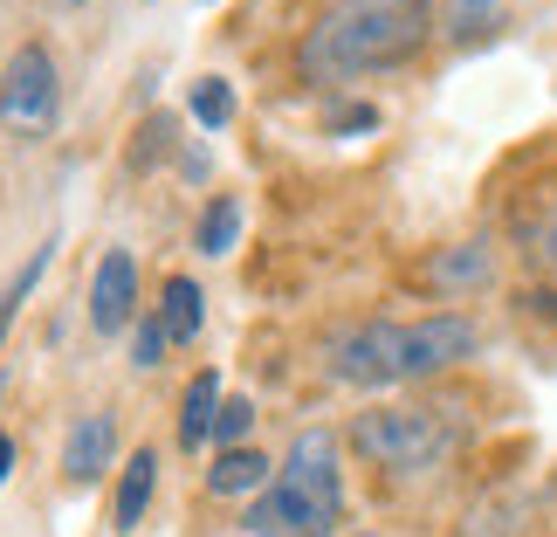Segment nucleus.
<instances>
[{
	"instance_id": "6",
	"label": "nucleus",
	"mask_w": 557,
	"mask_h": 537,
	"mask_svg": "<svg viewBox=\"0 0 557 537\" xmlns=\"http://www.w3.org/2000/svg\"><path fill=\"white\" fill-rule=\"evenodd\" d=\"M132 317H138V263L124 248H103V263L90 276V325L103 338H117L132 331Z\"/></svg>"
},
{
	"instance_id": "17",
	"label": "nucleus",
	"mask_w": 557,
	"mask_h": 537,
	"mask_svg": "<svg viewBox=\"0 0 557 537\" xmlns=\"http://www.w3.org/2000/svg\"><path fill=\"white\" fill-rule=\"evenodd\" d=\"M517 517H523V503H488V510H475L455 537H517Z\"/></svg>"
},
{
	"instance_id": "15",
	"label": "nucleus",
	"mask_w": 557,
	"mask_h": 537,
	"mask_svg": "<svg viewBox=\"0 0 557 537\" xmlns=\"http://www.w3.org/2000/svg\"><path fill=\"white\" fill-rule=\"evenodd\" d=\"M186 111L200 132H227V118H234V90H227V76H200L193 83V97H186Z\"/></svg>"
},
{
	"instance_id": "22",
	"label": "nucleus",
	"mask_w": 557,
	"mask_h": 537,
	"mask_svg": "<svg viewBox=\"0 0 557 537\" xmlns=\"http://www.w3.org/2000/svg\"><path fill=\"white\" fill-rule=\"evenodd\" d=\"M8 468H14V441L0 435V483H8Z\"/></svg>"
},
{
	"instance_id": "5",
	"label": "nucleus",
	"mask_w": 557,
	"mask_h": 537,
	"mask_svg": "<svg viewBox=\"0 0 557 537\" xmlns=\"http://www.w3.org/2000/svg\"><path fill=\"white\" fill-rule=\"evenodd\" d=\"M62 111V83H55V56L41 49V41H21L8 56V70H0V124L8 132H49Z\"/></svg>"
},
{
	"instance_id": "18",
	"label": "nucleus",
	"mask_w": 557,
	"mask_h": 537,
	"mask_svg": "<svg viewBox=\"0 0 557 537\" xmlns=\"http://www.w3.org/2000/svg\"><path fill=\"white\" fill-rule=\"evenodd\" d=\"M248 427H255V400H221L213 441H221V448H248Z\"/></svg>"
},
{
	"instance_id": "24",
	"label": "nucleus",
	"mask_w": 557,
	"mask_h": 537,
	"mask_svg": "<svg viewBox=\"0 0 557 537\" xmlns=\"http://www.w3.org/2000/svg\"><path fill=\"white\" fill-rule=\"evenodd\" d=\"M351 537H379V530H351Z\"/></svg>"
},
{
	"instance_id": "21",
	"label": "nucleus",
	"mask_w": 557,
	"mask_h": 537,
	"mask_svg": "<svg viewBox=\"0 0 557 537\" xmlns=\"http://www.w3.org/2000/svg\"><path fill=\"white\" fill-rule=\"evenodd\" d=\"M324 132H337V138H351V132H379V111H372V103H337V111L324 118Z\"/></svg>"
},
{
	"instance_id": "9",
	"label": "nucleus",
	"mask_w": 557,
	"mask_h": 537,
	"mask_svg": "<svg viewBox=\"0 0 557 537\" xmlns=\"http://www.w3.org/2000/svg\"><path fill=\"white\" fill-rule=\"evenodd\" d=\"M275 483V462L255 455V448H221V462L207 468V489L213 497H262Z\"/></svg>"
},
{
	"instance_id": "19",
	"label": "nucleus",
	"mask_w": 557,
	"mask_h": 537,
	"mask_svg": "<svg viewBox=\"0 0 557 537\" xmlns=\"http://www.w3.org/2000/svg\"><path fill=\"white\" fill-rule=\"evenodd\" d=\"M530 263H537L544 276H557V193H550V207H544V221L530 228Z\"/></svg>"
},
{
	"instance_id": "16",
	"label": "nucleus",
	"mask_w": 557,
	"mask_h": 537,
	"mask_svg": "<svg viewBox=\"0 0 557 537\" xmlns=\"http://www.w3.org/2000/svg\"><path fill=\"white\" fill-rule=\"evenodd\" d=\"M234 234H242V200L221 193V200H207V213H200V255H227Z\"/></svg>"
},
{
	"instance_id": "3",
	"label": "nucleus",
	"mask_w": 557,
	"mask_h": 537,
	"mask_svg": "<svg viewBox=\"0 0 557 537\" xmlns=\"http://www.w3.org/2000/svg\"><path fill=\"white\" fill-rule=\"evenodd\" d=\"M248 537H337L345 524V455L324 427H304L289 455L275 462V483L248 503Z\"/></svg>"
},
{
	"instance_id": "1",
	"label": "nucleus",
	"mask_w": 557,
	"mask_h": 537,
	"mask_svg": "<svg viewBox=\"0 0 557 537\" xmlns=\"http://www.w3.org/2000/svg\"><path fill=\"white\" fill-rule=\"evenodd\" d=\"M441 28V0H337L304 41V70L324 83L379 76L413 62Z\"/></svg>"
},
{
	"instance_id": "23",
	"label": "nucleus",
	"mask_w": 557,
	"mask_h": 537,
	"mask_svg": "<svg viewBox=\"0 0 557 537\" xmlns=\"http://www.w3.org/2000/svg\"><path fill=\"white\" fill-rule=\"evenodd\" d=\"M55 8H83V0H55Z\"/></svg>"
},
{
	"instance_id": "4",
	"label": "nucleus",
	"mask_w": 557,
	"mask_h": 537,
	"mask_svg": "<svg viewBox=\"0 0 557 537\" xmlns=\"http://www.w3.org/2000/svg\"><path fill=\"white\" fill-rule=\"evenodd\" d=\"M351 448L385 476H426L461 448L455 406H372L351 420Z\"/></svg>"
},
{
	"instance_id": "20",
	"label": "nucleus",
	"mask_w": 557,
	"mask_h": 537,
	"mask_svg": "<svg viewBox=\"0 0 557 537\" xmlns=\"http://www.w3.org/2000/svg\"><path fill=\"white\" fill-rule=\"evenodd\" d=\"M165 345H173V338H165V325H159V317H145V325L132 331V365H138V373H152Z\"/></svg>"
},
{
	"instance_id": "7",
	"label": "nucleus",
	"mask_w": 557,
	"mask_h": 537,
	"mask_svg": "<svg viewBox=\"0 0 557 537\" xmlns=\"http://www.w3.org/2000/svg\"><path fill=\"white\" fill-rule=\"evenodd\" d=\"M111 462H117V420L111 414H83L70 427V441H62V476L76 489H90V483H103Z\"/></svg>"
},
{
	"instance_id": "12",
	"label": "nucleus",
	"mask_w": 557,
	"mask_h": 537,
	"mask_svg": "<svg viewBox=\"0 0 557 537\" xmlns=\"http://www.w3.org/2000/svg\"><path fill=\"white\" fill-rule=\"evenodd\" d=\"M503 8L509 0H441V35L455 41V49H475L503 28Z\"/></svg>"
},
{
	"instance_id": "11",
	"label": "nucleus",
	"mask_w": 557,
	"mask_h": 537,
	"mask_svg": "<svg viewBox=\"0 0 557 537\" xmlns=\"http://www.w3.org/2000/svg\"><path fill=\"white\" fill-rule=\"evenodd\" d=\"M152 489H159V455L152 448H138L132 462H124V483H117V503H111V530H138L145 517V503H152Z\"/></svg>"
},
{
	"instance_id": "13",
	"label": "nucleus",
	"mask_w": 557,
	"mask_h": 537,
	"mask_svg": "<svg viewBox=\"0 0 557 537\" xmlns=\"http://www.w3.org/2000/svg\"><path fill=\"white\" fill-rule=\"evenodd\" d=\"M213 420H221V379L200 373L186 386V400H180V448H186V455L213 441Z\"/></svg>"
},
{
	"instance_id": "14",
	"label": "nucleus",
	"mask_w": 557,
	"mask_h": 537,
	"mask_svg": "<svg viewBox=\"0 0 557 537\" xmlns=\"http://www.w3.org/2000/svg\"><path fill=\"white\" fill-rule=\"evenodd\" d=\"M49 263H55V242H41V248L28 255V263H21V269L8 276V290H0V338H8L14 310H21V304H28V296H35V283H41V276H49Z\"/></svg>"
},
{
	"instance_id": "10",
	"label": "nucleus",
	"mask_w": 557,
	"mask_h": 537,
	"mask_svg": "<svg viewBox=\"0 0 557 537\" xmlns=\"http://www.w3.org/2000/svg\"><path fill=\"white\" fill-rule=\"evenodd\" d=\"M159 325L173 345H193L207 325V290L193 283V276H165V290H159Z\"/></svg>"
},
{
	"instance_id": "2",
	"label": "nucleus",
	"mask_w": 557,
	"mask_h": 537,
	"mask_svg": "<svg viewBox=\"0 0 557 537\" xmlns=\"http://www.w3.org/2000/svg\"><path fill=\"white\" fill-rule=\"evenodd\" d=\"M482 331L468 325L461 310H434V317H413V325H358V331H337L331 338V379L337 386H420V379H441L455 373L461 358H475Z\"/></svg>"
},
{
	"instance_id": "8",
	"label": "nucleus",
	"mask_w": 557,
	"mask_h": 537,
	"mask_svg": "<svg viewBox=\"0 0 557 537\" xmlns=\"http://www.w3.org/2000/svg\"><path fill=\"white\" fill-rule=\"evenodd\" d=\"M426 283H434L441 296L488 290V283H496V248H488V242H455V248H441L434 263H426Z\"/></svg>"
}]
</instances>
